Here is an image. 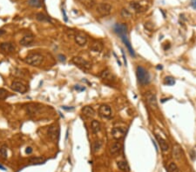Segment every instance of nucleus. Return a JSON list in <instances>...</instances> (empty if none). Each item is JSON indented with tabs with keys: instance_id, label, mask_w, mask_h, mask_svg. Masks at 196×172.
<instances>
[{
	"instance_id": "nucleus-1",
	"label": "nucleus",
	"mask_w": 196,
	"mask_h": 172,
	"mask_svg": "<svg viewBox=\"0 0 196 172\" xmlns=\"http://www.w3.org/2000/svg\"><path fill=\"white\" fill-rule=\"evenodd\" d=\"M113 31L120 37V39L122 40V42L125 43V45H126L130 55L133 57H135V52L129 42L128 36H127V26L125 23H116L113 26Z\"/></svg>"
},
{
	"instance_id": "nucleus-2",
	"label": "nucleus",
	"mask_w": 196,
	"mask_h": 172,
	"mask_svg": "<svg viewBox=\"0 0 196 172\" xmlns=\"http://www.w3.org/2000/svg\"><path fill=\"white\" fill-rule=\"evenodd\" d=\"M136 75H137V79H138V82L142 84V85H145L146 83H149L150 81V76H149V73L147 72V70L142 67V66H137V69H136Z\"/></svg>"
},
{
	"instance_id": "nucleus-3",
	"label": "nucleus",
	"mask_w": 196,
	"mask_h": 172,
	"mask_svg": "<svg viewBox=\"0 0 196 172\" xmlns=\"http://www.w3.org/2000/svg\"><path fill=\"white\" fill-rule=\"evenodd\" d=\"M25 63H28L32 66H38L40 65L44 61V56L39 53H31L28 55L24 59Z\"/></svg>"
},
{
	"instance_id": "nucleus-4",
	"label": "nucleus",
	"mask_w": 196,
	"mask_h": 172,
	"mask_svg": "<svg viewBox=\"0 0 196 172\" xmlns=\"http://www.w3.org/2000/svg\"><path fill=\"white\" fill-rule=\"evenodd\" d=\"M71 63L73 64H75L76 66L84 69H90L91 68V64L90 62H88L87 60L84 59L81 56H74L71 59Z\"/></svg>"
},
{
	"instance_id": "nucleus-5",
	"label": "nucleus",
	"mask_w": 196,
	"mask_h": 172,
	"mask_svg": "<svg viewBox=\"0 0 196 172\" xmlns=\"http://www.w3.org/2000/svg\"><path fill=\"white\" fill-rule=\"evenodd\" d=\"M112 5L106 3H100L97 5L96 10L101 17H106L112 12Z\"/></svg>"
},
{
	"instance_id": "nucleus-6",
	"label": "nucleus",
	"mask_w": 196,
	"mask_h": 172,
	"mask_svg": "<svg viewBox=\"0 0 196 172\" xmlns=\"http://www.w3.org/2000/svg\"><path fill=\"white\" fill-rule=\"evenodd\" d=\"M130 6L137 13H142V12L147 10V9L149 8V4H147V2H143V1L132 2L130 3Z\"/></svg>"
},
{
	"instance_id": "nucleus-7",
	"label": "nucleus",
	"mask_w": 196,
	"mask_h": 172,
	"mask_svg": "<svg viewBox=\"0 0 196 172\" xmlns=\"http://www.w3.org/2000/svg\"><path fill=\"white\" fill-rule=\"evenodd\" d=\"M145 99H146L147 103L149 104V106L152 109H158L157 97H156V95L153 92H152V91L146 92V94H145Z\"/></svg>"
},
{
	"instance_id": "nucleus-8",
	"label": "nucleus",
	"mask_w": 196,
	"mask_h": 172,
	"mask_svg": "<svg viewBox=\"0 0 196 172\" xmlns=\"http://www.w3.org/2000/svg\"><path fill=\"white\" fill-rule=\"evenodd\" d=\"M98 115L100 117L105 119H109L112 116V109L107 104H102L100 105L98 109Z\"/></svg>"
},
{
	"instance_id": "nucleus-9",
	"label": "nucleus",
	"mask_w": 196,
	"mask_h": 172,
	"mask_svg": "<svg viewBox=\"0 0 196 172\" xmlns=\"http://www.w3.org/2000/svg\"><path fill=\"white\" fill-rule=\"evenodd\" d=\"M11 89L14 90V91H17V92H19L21 94H24L27 91V87L21 82H13L11 83Z\"/></svg>"
},
{
	"instance_id": "nucleus-10",
	"label": "nucleus",
	"mask_w": 196,
	"mask_h": 172,
	"mask_svg": "<svg viewBox=\"0 0 196 172\" xmlns=\"http://www.w3.org/2000/svg\"><path fill=\"white\" fill-rule=\"evenodd\" d=\"M125 134V130L122 127H114L112 129V135L114 139L119 140L124 137Z\"/></svg>"
},
{
	"instance_id": "nucleus-11",
	"label": "nucleus",
	"mask_w": 196,
	"mask_h": 172,
	"mask_svg": "<svg viewBox=\"0 0 196 172\" xmlns=\"http://www.w3.org/2000/svg\"><path fill=\"white\" fill-rule=\"evenodd\" d=\"M48 136L51 138V140H56L58 136V128L56 124H52L48 128Z\"/></svg>"
},
{
	"instance_id": "nucleus-12",
	"label": "nucleus",
	"mask_w": 196,
	"mask_h": 172,
	"mask_svg": "<svg viewBox=\"0 0 196 172\" xmlns=\"http://www.w3.org/2000/svg\"><path fill=\"white\" fill-rule=\"evenodd\" d=\"M75 42L79 46H84L87 43V37L85 35L82 34V33H78L75 35L74 36Z\"/></svg>"
},
{
	"instance_id": "nucleus-13",
	"label": "nucleus",
	"mask_w": 196,
	"mask_h": 172,
	"mask_svg": "<svg viewBox=\"0 0 196 172\" xmlns=\"http://www.w3.org/2000/svg\"><path fill=\"white\" fill-rule=\"evenodd\" d=\"M25 109H26V112H27V114H28L29 116L36 115V114H37V113L40 111V109H41L40 107H37V105L33 104V103H30V104L26 105Z\"/></svg>"
},
{
	"instance_id": "nucleus-14",
	"label": "nucleus",
	"mask_w": 196,
	"mask_h": 172,
	"mask_svg": "<svg viewBox=\"0 0 196 172\" xmlns=\"http://www.w3.org/2000/svg\"><path fill=\"white\" fill-rule=\"evenodd\" d=\"M183 152H182V149L179 144H174L172 147V155L175 159L177 160H180L182 157Z\"/></svg>"
},
{
	"instance_id": "nucleus-15",
	"label": "nucleus",
	"mask_w": 196,
	"mask_h": 172,
	"mask_svg": "<svg viewBox=\"0 0 196 172\" xmlns=\"http://www.w3.org/2000/svg\"><path fill=\"white\" fill-rule=\"evenodd\" d=\"M83 115L88 118H91V117H93L95 116V110L93 109L92 107L91 106H84V108H82L81 109Z\"/></svg>"
},
{
	"instance_id": "nucleus-16",
	"label": "nucleus",
	"mask_w": 196,
	"mask_h": 172,
	"mask_svg": "<svg viewBox=\"0 0 196 172\" xmlns=\"http://www.w3.org/2000/svg\"><path fill=\"white\" fill-rule=\"evenodd\" d=\"M156 138H157V140H158V142H159V146H160L161 150H162L163 152L168 151V149H169V145H168L167 142H166L164 138H162L161 136H159V135H156Z\"/></svg>"
},
{
	"instance_id": "nucleus-17",
	"label": "nucleus",
	"mask_w": 196,
	"mask_h": 172,
	"mask_svg": "<svg viewBox=\"0 0 196 172\" xmlns=\"http://www.w3.org/2000/svg\"><path fill=\"white\" fill-rule=\"evenodd\" d=\"M34 41V36L32 35H26L20 40V44L23 46H30Z\"/></svg>"
},
{
	"instance_id": "nucleus-18",
	"label": "nucleus",
	"mask_w": 196,
	"mask_h": 172,
	"mask_svg": "<svg viewBox=\"0 0 196 172\" xmlns=\"http://www.w3.org/2000/svg\"><path fill=\"white\" fill-rule=\"evenodd\" d=\"M99 76H100L102 79L108 80V81H110V82L114 81V79H115V76L112 75V73L109 69H105V70L101 71V73L99 74Z\"/></svg>"
},
{
	"instance_id": "nucleus-19",
	"label": "nucleus",
	"mask_w": 196,
	"mask_h": 172,
	"mask_svg": "<svg viewBox=\"0 0 196 172\" xmlns=\"http://www.w3.org/2000/svg\"><path fill=\"white\" fill-rule=\"evenodd\" d=\"M122 149V146L120 144V142H113L111 147H110V154L111 155H117L118 154Z\"/></svg>"
},
{
	"instance_id": "nucleus-20",
	"label": "nucleus",
	"mask_w": 196,
	"mask_h": 172,
	"mask_svg": "<svg viewBox=\"0 0 196 172\" xmlns=\"http://www.w3.org/2000/svg\"><path fill=\"white\" fill-rule=\"evenodd\" d=\"M0 49L7 53H11L15 50V46L11 43H2L0 44Z\"/></svg>"
},
{
	"instance_id": "nucleus-21",
	"label": "nucleus",
	"mask_w": 196,
	"mask_h": 172,
	"mask_svg": "<svg viewBox=\"0 0 196 172\" xmlns=\"http://www.w3.org/2000/svg\"><path fill=\"white\" fill-rule=\"evenodd\" d=\"M91 131L94 133V134H97L100 131L101 129V125H100V122L97 120H93L91 121Z\"/></svg>"
},
{
	"instance_id": "nucleus-22",
	"label": "nucleus",
	"mask_w": 196,
	"mask_h": 172,
	"mask_svg": "<svg viewBox=\"0 0 196 172\" xmlns=\"http://www.w3.org/2000/svg\"><path fill=\"white\" fill-rule=\"evenodd\" d=\"M78 1L84 7H85L88 10L92 9L94 7L95 3H96L95 0H78Z\"/></svg>"
},
{
	"instance_id": "nucleus-23",
	"label": "nucleus",
	"mask_w": 196,
	"mask_h": 172,
	"mask_svg": "<svg viewBox=\"0 0 196 172\" xmlns=\"http://www.w3.org/2000/svg\"><path fill=\"white\" fill-rule=\"evenodd\" d=\"M117 165L119 169H121L122 171L125 172H130V167L128 165V163L125 161H118L117 162Z\"/></svg>"
},
{
	"instance_id": "nucleus-24",
	"label": "nucleus",
	"mask_w": 196,
	"mask_h": 172,
	"mask_svg": "<svg viewBox=\"0 0 196 172\" xmlns=\"http://www.w3.org/2000/svg\"><path fill=\"white\" fill-rule=\"evenodd\" d=\"M91 50L94 52H100L103 50V45L100 42H94L91 46Z\"/></svg>"
},
{
	"instance_id": "nucleus-25",
	"label": "nucleus",
	"mask_w": 196,
	"mask_h": 172,
	"mask_svg": "<svg viewBox=\"0 0 196 172\" xmlns=\"http://www.w3.org/2000/svg\"><path fill=\"white\" fill-rule=\"evenodd\" d=\"M36 18H37V21H39V22H51V18L49 17H47V16H45L44 14H43V13H41V12H39V13H37V15H36Z\"/></svg>"
},
{
	"instance_id": "nucleus-26",
	"label": "nucleus",
	"mask_w": 196,
	"mask_h": 172,
	"mask_svg": "<svg viewBox=\"0 0 196 172\" xmlns=\"http://www.w3.org/2000/svg\"><path fill=\"white\" fill-rule=\"evenodd\" d=\"M46 160L44 158V157H40V156H36V157H31L29 162L31 163V164H40V163H43Z\"/></svg>"
},
{
	"instance_id": "nucleus-27",
	"label": "nucleus",
	"mask_w": 196,
	"mask_h": 172,
	"mask_svg": "<svg viewBox=\"0 0 196 172\" xmlns=\"http://www.w3.org/2000/svg\"><path fill=\"white\" fill-rule=\"evenodd\" d=\"M28 4L35 8H40L42 6V0H28Z\"/></svg>"
},
{
	"instance_id": "nucleus-28",
	"label": "nucleus",
	"mask_w": 196,
	"mask_h": 172,
	"mask_svg": "<svg viewBox=\"0 0 196 172\" xmlns=\"http://www.w3.org/2000/svg\"><path fill=\"white\" fill-rule=\"evenodd\" d=\"M0 157L2 159H7L8 157V152H7V147L5 145L0 147Z\"/></svg>"
},
{
	"instance_id": "nucleus-29",
	"label": "nucleus",
	"mask_w": 196,
	"mask_h": 172,
	"mask_svg": "<svg viewBox=\"0 0 196 172\" xmlns=\"http://www.w3.org/2000/svg\"><path fill=\"white\" fill-rule=\"evenodd\" d=\"M167 172H179L178 166L174 162H170L167 167Z\"/></svg>"
},
{
	"instance_id": "nucleus-30",
	"label": "nucleus",
	"mask_w": 196,
	"mask_h": 172,
	"mask_svg": "<svg viewBox=\"0 0 196 172\" xmlns=\"http://www.w3.org/2000/svg\"><path fill=\"white\" fill-rule=\"evenodd\" d=\"M164 83L166 85H169V86H172L175 83V80L172 76H166L165 79H164Z\"/></svg>"
},
{
	"instance_id": "nucleus-31",
	"label": "nucleus",
	"mask_w": 196,
	"mask_h": 172,
	"mask_svg": "<svg viewBox=\"0 0 196 172\" xmlns=\"http://www.w3.org/2000/svg\"><path fill=\"white\" fill-rule=\"evenodd\" d=\"M101 146H102V142H101V141H99V140L95 141V142L92 143V150H93V152H97V151H98V150H99V149L101 148Z\"/></svg>"
},
{
	"instance_id": "nucleus-32",
	"label": "nucleus",
	"mask_w": 196,
	"mask_h": 172,
	"mask_svg": "<svg viewBox=\"0 0 196 172\" xmlns=\"http://www.w3.org/2000/svg\"><path fill=\"white\" fill-rule=\"evenodd\" d=\"M120 14H121V17H122L123 18H125V19H129V18H131V17H132V14H131L126 9H122Z\"/></svg>"
},
{
	"instance_id": "nucleus-33",
	"label": "nucleus",
	"mask_w": 196,
	"mask_h": 172,
	"mask_svg": "<svg viewBox=\"0 0 196 172\" xmlns=\"http://www.w3.org/2000/svg\"><path fill=\"white\" fill-rule=\"evenodd\" d=\"M8 96V91L4 89L0 88V100H3L7 97Z\"/></svg>"
},
{
	"instance_id": "nucleus-34",
	"label": "nucleus",
	"mask_w": 196,
	"mask_h": 172,
	"mask_svg": "<svg viewBox=\"0 0 196 172\" xmlns=\"http://www.w3.org/2000/svg\"><path fill=\"white\" fill-rule=\"evenodd\" d=\"M195 155H196L195 150H194V149H191V150H190V157H191V159H192L193 161L195 160V158H196Z\"/></svg>"
},
{
	"instance_id": "nucleus-35",
	"label": "nucleus",
	"mask_w": 196,
	"mask_h": 172,
	"mask_svg": "<svg viewBox=\"0 0 196 172\" xmlns=\"http://www.w3.org/2000/svg\"><path fill=\"white\" fill-rule=\"evenodd\" d=\"M25 153L26 154H31L32 153V148L31 147H27L25 149Z\"/></svg>"
},
{
	"instance_id": "nucleus-36",
	"label": "nucleus",
	"mask_w": 196,
	"mask_h": 172,
	"mask_svg": "<svg viewBox=\"0 0 196 172\" xmlns=\"http://www.w3.org/2000/svg\"><path fill=\"white\" fill-rule=\"evenodd\" d=\"M58 58H59V60H60L61 62H64V61H65V56H64V55H62V54H59V55H58Z\"/></svg>"
},
{
	"instance_id": "nucleus-37",
	"label": "nucleus",
	"mask_w": 196,
	"mask_h": 172,
	"mask_svg": "<svg viewBox=\"0 0 196 172\" xmlns=\"http://www.w3.org/2000/svg\"><path fill=\"white\" fill-rule=\"evenodd\" d=\"M62 12H63V14H64V21H65V22H67V21H68V18H67V16H66V13H65L64 9H62Z\"/></svg>"
},
{
	"instance_id": "nucleus-38",
	"label": "nucleus",
	"mask_w": 196,
	"mask_h": 172,
	"mask_svg": "<svg viewBox=\"0 0 196 172\" xmlns=\"http://www.w3.org/2000/svg\"><path fill=\"white\" fill-rule=\"evenodd\" d=\"M191 5L193 9H196V0H191Z\"/></svg>"
},
{
	"instance_id": "nucleus-39",
	"label": "nucleus",
	"mask_w": 196,
	"mask_h": 172,
	"mask_svg": "<svg viewBox=\"0 0 196 172\" xmlns=\"http://www.w3.org/2000/svg\"><path fill=\"white\" fill-rule=\"evenodd\" d=\"M62 108H63L64 109H65V110H72V109H74V107H70V108H69V107H67V106H63Z\"/></svg>"
},
{
	"instance_id": "nucleus-40",
	"label": "nucleus",
	"mask_w": 196,
	"mask_h": 172,
	"mask_svg": "<svg viewBox=\"0 0 196 172\" xmlns=\"http://www.w3.org/2000/svg\"><path fill=\"white\" fill-rule=\"evenodd\" d=\"M121 52H122V56H123V58H124V62H125V64L126 65V58H125V52L124 50L121 49Z\"/></svg>"
},
{
	"instance_id": "nucleus-41",
	"label": "nucleus",
	"mask_w": 196,
	"mask_h": 172,
	"mask_svg": "<svg viewBox=\"0 0 196 172\" xmlns=\"http://www.w3.org/2000/svg\"><path fill=\"white\" fill-rule=\"evenodd\" d=\"M5 33V30H0V36L3 35V34H4Z\"/></svg>"
},
{
	"instance_id": "nucleus-42",
	"label": "nucleus",
	"mask_w": 196,
	"mask_h": 172,
	"mask_svg": "<svg viewBox=\"0 0 196 172\" xmlns=\"http://www.w3.org/2000/svg\"><path fill=\"white\" fill-rule=\"evenodd\" d=\"M0 169H3V170H6V169H5L3 166H2L1 164H0Z\"/></svg>"
},
{
	"instance_id": "nucleus-43",
	"label": "nucleus",
	"mask_w": 196,
	"mask_h": 172,
	"mask_svg": "<svg viewBox=\"0 0 196 172\" xmlns=\"http://www.w3.org/2000/svg\"><path fill=\"white\" fill-rule=\"evenodd\" d=\"M157 69H162V66H161V65H160V66H158V67H157Z\"/></svg>"
}]
</instances>
